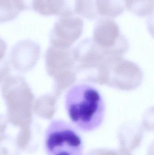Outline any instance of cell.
<instances>
[{
    "label": "cell",
    "instance_id": "obj_3",
    "mask_svg": "<svg viewBox=\"0 0 154 155\" xmlns=\"http://www.w3.org/2000/svg\"><path fill=\"white\" fill-rule=\"evenodd\" d=\"M66 0H33L32 10L44 16L62 15L66 12Z\"/></svg>",
    "mask_w": 154,
    "mask_h": 155
},
{
    "label": "cell",
    "instance_id": "obj_7",
    "mask_svg": "<svg viewBox=\"0 0 154 155\" xmlns=\"http://www.w3.org/2000/svg\"><path fill=\"white\" fill-rule=\"evenodd\" d=\"M87 155H132L129 150L124 147H121L117 150L100 149L92 150Z\"/></svg>",
    "mask_w": 154,
    "mask_h": 155
},
{
    "label": "cell",
    "instance_id": "obj_8",
    "mask_svg": "<svg viewBox=\"0 0 154 155\" xmlns=\"http://www.w3.org/2000/svg\"><path fill=\"white\" fill-rule=\"evenodd\" d=\"M15 7L19 12L27 10H32L33 0H13Z\"/></svg>",
    "mask_w": 154,
    "mask_h": 155
},
{
    "label": "cell",
    "instance_id": "obj_4",
    "mask_svg": "<svg viewBox=\"0 0 154 155\" xmlns=\"http://www.w3.org/2000/svg\"><path fill=\"white\" fill-rule=\"evenodd\" d=\"M95 11L108 18H114L123 13L124 10V0H94Z\"/></svg>",
    "mask_w": 154,
    "mask_h": 155
},
{
    "label": "cell",
    "instance_id": "obj_5",
    "mask_svg": "<svg viewBox=\"0 0 154 155\" xmlns=\"http://www.w3.org/2000/svg\"><path fill=\"white\" fill-rule=\"evenodd\" d=\"M124 3L128 10L138 16H147L153 12L154 0H124Z\"/></svg>",
    "mask_w": 154,
    "mask_h": 155
},
{
    "label": "cell",
    "instance_id": "obj_1",
    "mask_svg": "<svg viewBox=\"0 0 154 155\" xmlns=\"http://www.w3.org/2000/svg\"><path fill=\"white\" fill-rule=\"evenodd\" d=\"M65 107L76 128L85 132L96 130L102 125L106 107L102 95L91 85H74L67 91Z\"/></svg>",
    "mask_w": 154,
    "mask_h": 155
},
{
    "label": "cell",
    "instance_id": "obj_6",
    "mask_svg": "<svg viewBox=\"0 0 154 155\" xmlns=\"http://www.w3.org/2000/svg\"><path fill=\"white\" fill-rule=\"evenodd\" d=\"M19 13L13 0H0V23L14 20Z\"/></svg>",
    "mask_w": 154,
    "mask_h": 155
},
{
    "label": "cell",
    "instance_id": "obj_2",
    "mask_svg": "<svg viewBox=\"0 0 154 155\" xmlns=\"http://www.w3.org/2000/svg\"><path fill=\"white\" fill-rule=\"evenodd\" d=\"M48 155H83L84 145L76 127L60 119L53 120L46 130Z\"/></svg>",
    "mask_w": 154,
    "mask_h": 155
}]
</instances>
